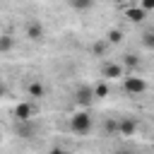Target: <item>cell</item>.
Returning <instances> with one entry per match:
<instances>
[{"instance_id":"6da1fadb","label":"cell","mask_w":154,"mask_h":154,"mask_svg":"<svg viewBox=\"0 0 154 154\" xmlns=\"http://www.w3.org/2000/svg\"><path fill=\"white\" fill-rule=\"evenodd\" d=\"M91 125H94V120L87 111H77L75 116H70V130L75 135H87L91 130Z\"/></svg>"},{"instance_id":"7a4b0ae2","label":"cell","mask_w":154,"mask_h":154,"mask_svg":"<svg viewBox=\"0 0 154 154\" xmlns=\"http://www.w3.org/2000/svg\"><path fill=\"white\" fill-rule=\"evenodd\" d=\"M120 79H123V91L130 94V96H140V94L147 91V82H144V77H135V75H128V72H125Z\"/></svg>"},{"instance_id":"3957f363","label":"cell","mask_w":154,"mask_h":154,"mask_svg":"<svg viewBox=\"0 0 154 154\" xmlns=\"http://www.w3.org/2000/svg\"><path fill=\"white\" fill-rule=\"evenodd\" d=\"M123 14H125V19H128V22H132V24H142V22L147 19V14H149V12H144L137 2H130V5L123 10Z\"/></svg>"},{"instance_id":"277c9868","label":"cell","mask_w":154,"mask_h":154,"mask_svg":"<svg viewBox=\"0 0 154 154\" xmlns=\"http://www.w3.org/2000/svg\"><path fill=\"white\" fill-rule=\"evenodd\" d=\"M75 103H77V106H84V108L94 103V91H91L89 84H79V87L75 89Z\"/></svg>"},{"instance_id":"5b68a950","label":"cell","mask_w":154,"mask_h":154,"mask_svg":"<svg viewBox=\"0 0 154 154\" xmlns=\"http://www.w3.org/2000/svg\"><path fill=\"white\" fill-rule=\"evenodd\" d=\"M123 75H125L123 63H103L101 65V77L103 79H120Z\"/></svg>"},{"instance_id":"8992f818","label":"cell","mask_w":154,"mask_h":154,"mask_svg":"<svg viewBox=\"0 0 154 154\" xmlns=\"http://www.w3.org/2000/svg\"><path fill=\"white\" fill-rule=\"evenodd\" d=\"M137 132V120L135 118H120L118 123H116V135H120V137H132Z\"/></svg>"},{"instance_id":"52a82bcc","label":"cell","mask_w":154,"mask_h":154,"mask_svg":"<svg viewBox=\"0 0 154 154\" xmlns=\"http://www.w3.org/2000/svg\"><path fill=\"white\" fill-rule=\"evenodd\" d=\"M26 38L29 41H34V43H38V41H43V36H46V31H43V24L38 22V19H31V22H26Z\"/></svg>"},{"instance_id":"ba28073f","label":"cell","mask_w":154,"mask_h":154,"mask_svg":"<svg viewBox=\"0 0 154 154\" xmlns=\"http://www.w3.org/2000/svg\"><path fill=\"white\" fill-rule=\"evenodd\" d=\"M34 113H36V106H34L31 101H22V103L14 106V118H17V120H31Z\"/></svg>"},{"instance_id":"9c48e42d","label":"cell","mask_w":154,"mask_h":154,"mask_svg":"<svg viewBox=\"0 0 154 154\" xmlns=\"http://www.w3.org/2000/svg\"><path fill=\"white\" fill-rule=\"evenodd\" d=\"M26 96H29L31 101L43 99V96H46V87H43V82H38V79L29 82V84H26Z\"/></svg>"},{"instance_id":"30bf717a","label":"cell","mask_w":154,"mask_h":154,"mask_svg":"<svg viewBox=\"0 0 154 154\" xmlns=\"http://www.w3.org/2000/svg\"><path fill=\"white\" fill-rule=\"evenodd\" d=\"M67 2H70V7L77 10V12H87V10L94 7V0H67Z\"/></svg>"},{"instance_id":"8fae6325","label":"cell","mask_w":154,"mask_h":154,"mask_svg":"<svg viewBox=\"0 0 154 154\" xmlns=\"http://www.w3.org/2000/svg\"><path fill=\"white\" fill-rule=\"evenodd\" d=\"M123 36H125V34H123L120 29H111V31L106 34V43H108V46H118V43L123 41Z\"/></svg>"},{"instance_id":"7c38bea8","label":"cell","mask_w":154,"mask_h":154,"mask_svg":"<svg viewBox=\"0 0 154 154\" xmlns=\"http://www.w3.org/2000/svg\"><path fill=\"white\" fill-rule=\"evenodd\" d=\"M91 91H94V99H106L108 96V84L106 82H99V84L91 87Z\"/></svg>"},{"instance_id":"4fadbf2b","label":"cell","mask_w":154,"mask_h":154,"mask_svg":"<svg viewBox=\"0 0 154 154\" xmlns=\"http://www.w3.org/2000/svg\"><path fill=\"white\" fill-rule=\"evenodd\" d=\"M14 48V38L10 36V34H2L0 36V53H7V51H12Z\"/></svg>"},{"instance_id":"5bb4252c","label":"cell","mask_w":154,"mask_h":154,"mask_svg":"<svg viewBox=\"0 0 154 154\" xmlns=\"http://www.w3.org/2000/svg\"><path fill=\"white\" fill-rule=\"evenodd\" d=\"M137 65H140V60L135 55H123V67H137Z\"/></svg>"},{"instance_id":"9a60e30c","label":"cell","mask_w":154,"mask_h":154,"mask_svg":"<svg viewBox=\"0 0 154 154\" xmlns=\"http://www.w3.org/2000/svg\"><path fill=\"white\" fill-rule=\"evenodd\" d=\"M132 2H137L144 12H152V10H154V0H132Z\"/></svg>"},{"instance_id":"2e32d148","label":"cell","mask_w":154,"mask_h":154,"mask_svg":"<svg viewBox=\"0 0 154 154\" xmlns=\"http://www.w3.org/2000/svg\"><path fill=\"white\" fill-rule=\"evenodd\" d=\"M116 123H118V120H108V123L103 125V132H106V135H116Z\"/></svg>"},{"instance_id":"e0dca14e","label":"cell","mask_w":154,"mask_h":154,"mask_svg":"<svg viewBox=\"0 0 154 154\" xmlns=\"http://www.w3.org/2000/svg\"><path fill=\"white\" fill-rule=\"evenodd\" d=\"M142 41H144V46H147V48H152V43H154V34H152V31H147V34L142 36Z\"/></svg>"},{"instance_id":"ac0fdd59","label":"cell","mask_w":154,"mask_h":154,"mask_svg":"<svg viewBox=\"0 0 154 154\" xmlns=\"http://www.w3.org/2000/svg\"><path fill=\"white\" fill-rule=\"evenodd\" d=\"M106 46H108V43H94V53H96V55H103Z\"/></svg>"},{"instance_id":"d6986e66","label":"cell","mask_w":154,"mask_h":154,"mask_svg":"<svg viewBox=\"0 0 154 154\" xmlns=\"http://www.w3.org/2000/svg\"><path fill=\"white\" fill-rule=\"evenodd\" d=\"M113 2H120L123 5V2H132V0H113Z\"/></svg>"},{"instance_id":"ffe728a7","label":"cell","mask_w":154,"mask_h":154,"mask_svg":"<svg viewBox=\"0 0 154 154\" xmlns=\"http://www.w3.org/2000/svg\"><path fill=\"white\" fill-rule=\"evenodd\" d=\"M2 94H5V87H2V84H0V96H2Z\"/></svg>"},{"instance_id":"44dd1931","label":"cell","mask_w":154,"mask_h":154,"mask_svg":"<svg viewBox=\"0 0 154 154\" xmlns=\"http://www.w3.org/2000/svg\"><path fill=\"white\" fill-rule=\"evenodd\" d=\"M0 140H2V135H0Z\"/></svg>"}]
</instances>
